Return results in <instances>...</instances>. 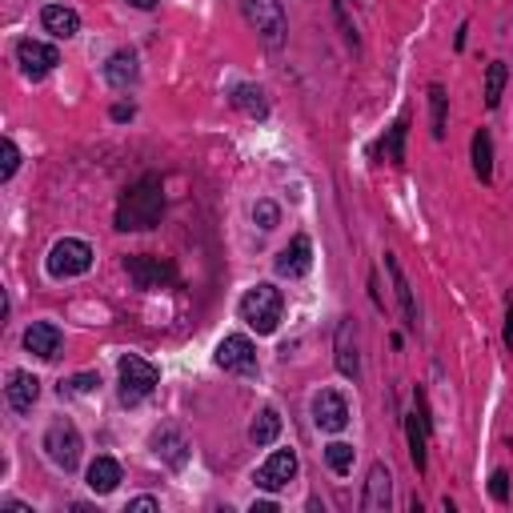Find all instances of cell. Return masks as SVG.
I'll return each instance as SVG.
<instances>
[{"instance_id": "14", "label": "cell", "mask_w": 513, "mask_h": 513, "mask_svg": "<svg viewBox=\"0 0 513 513\" xmlns=\"http://www.w3.org/2000/svg\"><path fill=\"white\" fill-rule=\"evenodd\" d=\"M8 405L16 409V413H29L32 405H37V397H40V381L32 378V373H24V370H13L8 373Z\"/></svg>"}, {"instance_id": "1", "label": "cell", "mask_w": 513, "mask_h": 513, "mask_svg": "<svg viewBox=\"0 0 513 513\" xmlns=\"http://www.w3.org/2000/svg\"><path fill=\"white\" fill-rule=\"evenodd\" d=\"M165 213V189H161V177H144L133 189L121 196L117 204V229L121 233H141V229H152Z\"/></svg>"}, {"instance_id": "26", "label": "cell", "mask_w": 513, "mask_h": 513, "mask_svg": "<svg viewBox=\"0 0 513 513\" xmlns=\"http://www.w3.org/2000/svg\"><path fill=\"white\" fill-rule=\"evenodd\" d=\"M506 76L509 68L501 61H493L490 68H485V109H498L501 105V92H506Z\"/></svg>"}, {"instance_id": "32", "label": "cell", "mask_w": 513, "mask_h": 513, "mask_svg": "<svg viewBox=\"0 0 513 513\" xmlns=\"http://www.w3.org/2000/svg\"><path fill=\"white\" fill-rule=\"evenodd\" d=\"M100 385V378L97 373H76V378H68V381H61V393H92Z\"/></svg>"}, {"instance_id": "37", "label": "cell", "mask_w": 513, "mask_h": 513, "mask_svg": "<svg viewBox=\"0 0 513 513\" xmlns=\"http://www.w3.org/2000/svg\"><path fill=\"white\" fill-rule=\"evenodd\" d=\"M128 4H133V8H157L161 0H128Z\"/></svg>"}, {"instance_id": "31", "label": "cell", "mask_w": 513, "mask_h": 513, "mask_svg": "<svg viewBox=\"0 0 513 513\" xmlns=\"http://www.w3.org/2000/svg\"><path fill=\"white\" fill-rule=\"evenodd\" d=\"M253 221H256L261 229H277V221H281L277 204H273V201H256V204H253Z\"/></svg>"}, {"instance_id": "2", "label": "cell", "mask_w": 513, "mask_h": 513, "mask_svg": "<svg viewBox=\"0 0 513 513\" xmlns=\"http://www.w3.org/2000/svg\"><path fill=\"white\" fill-rule=\"evenodd\" d=\"M281 309H285V301H281V289H273L269 281L253 285L249 293L241 297V321L249 325V329H256V333H273V329H277Z\"/></svg>"}, {"instance_id": "12", "label": "cell", "mask_w": 513, "mask_h": 513, "mask_svg": "<svg viewBox=\"0 0 513 513\" xmlns=\"http://www.w3.org/2000/svg\"><path fill=\"white\" fill-rule=\"evenodd\" d=\"M61 345H65V333L57 329L53 321H32L29 329H24V349L37 353L40 361H53V357L61 353Z\"/></svg>"}, {"instance_id": "6", "label": "cell", "mask_w": 513, "mask_h": 513, "mask_svg": "<svg viewBox=\"0 0 513 513\" xmlns=\"http://www.w3.org/2000/svg\"><path fill=\"white\" fill-rule=\"evenodd\" d=\"M45 453H48V461H53L57 469L73 474L76 461H81V433H76V425L65 422V417L48 425V433H45Z\"/></svg>"}, {"instance_id": "30", "label": "cell", "mask_w": 513, "mask_h": 513, "mask_svg": "<svg viewBox=\"0 0 513 513\" xmlns=\"http://www.w3.org/2000/svg\"><path fill=\"white\" fill-rule=\"evenodd\" d=\"M0 157H4L0 161V181H8V177L16 173V165H21V152H16V144L8 141V136H4V144H0Z\"/></svg>"}, {"instance_id": "19", "label": "cell", "mask_w": 513, "mask_h": 513, "mask_svg": "<svg viewBox=\"0 0 513 513\" xmlns=\"http://www.w3.org/2000/svg\"><path fill=\"white\" fill-rule=\"evenodd\" d=\"M141 76V65H136V53H128V48H121V53L109 57L105 65V81L113 84V89H128V84Z\"/></svg>"}, {"instance_id": "20", "label": "cell", "mask_w": 513, "mask_h": 513, "mask_svg": "<svg viewBox=\"0 0 513 513\" xmlns=\"http://www.w3.org/2000/svg\"><path fill=\"white\" fill-rule=\"evenodd\" d=\"M40 24H45L53 37H61V40H68V37H76V32H81V16H76L73 8H65V4H48L45 13H40Z\"/></svg>"}, {"instance_id": "28", "label": "cell", "mask_w": 513, "mask_h": 513, "mask_svg": "<svg viewBox=\"0 0 513 513\" xmlns=\"http://www.w3.org/2000/svg\"><path fill=\"white\" fill-rule=\"evenodd\" d=\"M353 457H357V449L345 446V441H333V446L325 449V461H329L333 474H349V469H353Z\"/></svg>"}, {"instance_id": "15", "label": "cell", "mask_w": 513, "mask_h": 513, "mask_svg": "<svg viewBox=\"0 0 513 513\" xmlns=\"http://www.w3.org/2000/svg\"><path fill=\"white\" fill-rule=\"evenodd\" d=\"M389 501H393V477H389V469L378 461V465L370 469V482H365V501H361V506L370 509V513H385V509H389Z\"/></svg>"}, {"instance_id": "23", "label": "cell", "mask_w": 513, "mask_h": 513, "mask_svg": "<svg viewBox=\"0 0 513 513\" xmlns=\"http://www.w3.org/2000/svg\"><path fill=\"white\" fill-rule=\"evenodd\" d=\"M277 433H281V413L277 409H261V413L253 417V425H249V441L253 446H273Z\"/></svg>"}, {"instance_id": "4", "label": "cell", "mask_w": 513, "mask_h": 513, "mask_svg": "<svg viewBox=\"0 0 513 513\" xmlns=\"http://www.w3.org/2000/svg\"><path fill=\"white\" fill-rule=\"evenodd\" d=\"M241 13L269 48H277L285 40V8H281V0H241Z\"/></svg>"}, {"instance_id": "7", "label": "cell", "mask_w": 513, "mask_h": 513, "mask_svg": "<svg viewBox=\"0 0 513 513\" xmlns=\"http://www.w3.org/2000/svg\"><path fill=\"white\" fill-rule=\"evenodd\" d=\"M125 269H128V277H133V285H136V289H161V285H169V281L177 277L173 265L161 261V256H149V253L128 256Z\"/></svg>"}, {"instance_id": "29", "label": "cell", "mask_w": 513, "mask_h": 513, "mask_svg": "<svg viewBox=\"0 0 513 513\" xmlns=\"http://www.w3.org/2000/svg\"><path fill=\"white\" fill-rule=\"evenodd\" d=\"M446 89H441V84H433V89H430V105H433V136H438V141H441V136H446Z\"/></svg>"}, {"instance_id": "9", "label": "cell", "mask_w": 513, "mask_h": 513, "mask_svg": "<svg viewBox=\"0 0 513 513\" xmlns=\"http://www.w3.org/2000/svg\"><path fill=\"white\" fill-rule=\"evenodd\" d=\"M217 365L225 373H256V349H253V341L241 337V333L225 337L217 345Z\"/></svg>"}, {"instance_id": "16", "label": "cell", "mask_w": 513, "mask_h": 513, "mask_svg": "<svg viewBox=\"0 0 513 513\" xmlns=\"http://www.w3.org/2000/svg\"><path fill=\"white\" fill-rule=\"evenodd\" d=\"M385 269H389L393 293H397V301H401V317H405L409 329H417V301H413V289H409L405 273H401V265H397V256H393V253H385Z\"/></svg>"}, {"instance_id": "13", "label": "cell", "mask_w": 513, "mask_h": 513, "mask_svg": "<svg viewBox=\"0 0 513 513\" xmlns=\"http://www.w3.org/2000/svg\"><path fill=\"white\" fill-rule=\"evenodd\" d=\"M309 269H313V245H309V237H293V241L277 253V273H281V277H305Z\"/></svg>"}, {"instance_id": "10", "label": "cell", "mask_w": 513, "mask_h": 513, "mask_svg": "<svg viewBox=\"0 0 513 513\" xmlns=\"http://www.w3.org/2000/svg\"><path fill=\"white\" fill-rule=\"evenodd\" d=\"M16 61H21V68L32 81H40V76H48L61 65V53H57L53 45H45V40H21V45H16Z\"/></svg>"}, {"instance_id": "34", "label": "cell", "mask_w": 513, "mask_h": 513, "mask_svg": "<svg viewBox=\"0 0 513 513\" xmlns=\"http://www.w3.org/2000/svg\"><path fill=\"white\" fill-rule=\"evenodd\" d=\"M157 509H161L157 498H136V501H128V513H157Z\"/></svg>"}, {"instance_id": "17", "label": "cell", "mask_w": 513, "mask_h": 513, "mask_svg": "<svg viewBox=\"0 0 513 513\" xmlns=\"http://www.w3.org/2000/svg\"><path fill=\"white\" fill-rule=\"evenodd\" d=\"M337 370L345 378H357L361 373V361H357V329L353 321H341L337 325Z\"/></svg>"}, {"instance_id": "35", "label": "cell", "mask_w": 513, "mask_h": 513, "mask_svg": "<svg viewBox=\"0 0 513 513\" xmlns=\"http://www.w3.org/2000/svg\"><path fill=\"white\" fill-rule=\"evenodd\" d=\"M506 345L513 349V301L506 305Z\"/></svg>"}, {"instance_id": "27", "label": "cell", "mask_w": 513, "mask_h": 513, "mask_svg": "<svg viewBox=\"0 0 513 513\" xmlns=\"http://www.w3.org/2000/svg\"><path fill=\"white\" fill-rule=\"evenodd\" d=\"M405 133H409V117H401V121L389 128V136L381 141L385 161H393V165H401V161H405Z\"/></svg>"}, {"instance_id": "25", "label": "cell", "mask_w": 513, "mask_h": 513, "mask_svg": "<svg viewBox=\"0 0 513 513\" xmlns=\"http://www.w3.org/2000/svg\"><path fill=\"white\" fill-rule=\"evenodd\" d=\"M474 173L482 177V181H493V141L490 133H474Z\"/></svg>"}, {"instance_id": "22", "label": "cell", "mask_w": 513, "mask_h": 513, "mask_svg": "<svg viewBox=\"0 0 513 513\" xmlns=\"http://www.w3.org/2000/svg\"><path fill=\"white\" fill-rule=\"evenodd\" d=\"M425 409H422V397H417V413H409L405 417V425H409V457H413V465L417 469H425Z\"/></svg>"}, {"instance_id": "36", "label": "cell", "mask_w": 513, "mask_h": 513, "mask_svg": "<svg viewBox=\"0 0 513 513\" xmlns=\"http://www.w3.org/2000/svg\"><path fill=\"white\" fill-rule=\"evenodd\" d=\"M277 509V501H253V513H273Z\"/></svg>"}, {"instance_id": "3", "label": "cell", "mask_w": 513, "mask_h": 513, "mask_svg": "<svg viewBox=\"0 0 513 513\" xmlns=\"http://www.w3.org/2000/svg\"><path fill=\"white\" fill-rule=\"evenodd\" d=\"M117 378H121V401H125V405H141V401L161 385L157 365L144 361V357H133V353L121 357V365H117Z\"/></svg>"}, {"instance_id": "18", "label": "cell", "mask_w": 513, "mask_h": 513, "mask_svg": "<svg viewBox=\"0 0 513 513\" xmlns=\"http://www.w3.org/2000/svg\"><path fill=\"white\" fill-rule=\"evenodd\" d=\"M152 446H157V457H165L173 469H181L185 461H189V441H185L181 430H173V425H165V430L152 438Z\"/></svg>"}, {"instance_id": "11", "label": "cell", "mask_w": 513, "mask_h": 513, "mask_svg": "<svg viewBox=\"0 0 513 513\" xmlns=\"http://www.w3.org/2000/svg\"><path fill=\"white\" fill-rule=\"evenodd\" d=\"M293 477H297V453L293 449H277L261 469H256V485H261V490H269V493L273 490H285Z\"/></svg>"}, {"instance_id": "21", "label": "cell", "mask_w": 513, "mask_h": 513, "mask_svg": "<svg viewBox=\"0 0 513 513\" xmlns=\"http://www.w3.org/2000/svg\"><path fill=\"white\" fill-rule=\"evenodd\" d=\"M121 485V465L113 457H97L89 465V490L92 493H113Z\"/></svg>"}, {"instance_id": "5", "label": "cell", "mask_w": 513, "mask_h": 513, "mask_svg": "<svg viewBox=\"0 0 513 513\" xmlns=\"http://www.w3.org/2000/svg\"><path fill=\"white\" fill-rule=\"evenodd\" d=\"M92 269V249L76 237H65L48 249V277L57 281H68V277H81V273Z\"/></svg>"}, {"instance_id": "24", "label": "cell", "mask_w": 513, "mask_h": 513, "mask_svg": "<svg viewBox=\"0 0 513 513\" xmlns=\"http://www.w3.org/2000/svg\"><path fill=\"white\" fill-rule=\"evenodd\" d=\"M233 105L241 109V113H249V117L269 113V100H265V92L256 89V84H237V89H233Z\"/></svg>"}, {"instance_id": "33", "label": "cell", "mask_w": 513, "mask_h": 513, "mask_svg": "<svg viewBox=\"0 0 513 513\" xmlns=\"http://www.w3.org/2000/svg\"><path fill=\"white\" fill-rule=\"evenodd\" d=\"M490 493H493L498 501H506V498H509V474H506V469H498V474L490 477Z\"/></svg>"}, {"instance_id": "8", "label": "cell", "mask_w": 513, "mask_h": 513, "mask_svg": "<svg viewBox=\"0 0 513 513\" xmlns=\"http://www.w3.org/2000/svg\"><path fill=\"white\" fill-rule=\"evenodd\" d=\"M313 422H317L321 433H341L349 425V405L337 389H321L313 397Z\"/></svg>"}]
</instances>
